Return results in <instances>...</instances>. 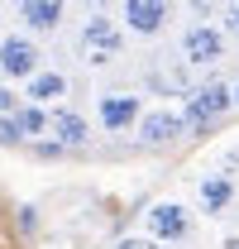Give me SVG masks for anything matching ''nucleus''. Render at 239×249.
I'll return each mask as SVG.
<instances>
[{
	"mask_svg": "<svg viewBox=\"0 0 239 249\" xmlns=\"http://www.w3.org/2000/svg\"><path fill=\"white\" fill-rule=\"evenodd\" d=\"M34 134H48V110L43 106H19L15 115L0 120V144H24Z\"/></svg>",
	"mask_w": 239,
	"mask_h": 249,
	"instance_id": "obj_7",
	"label": "nucleus"
},
{
	"mask_svg": "<svg viewBox=\"0 0 239 249\" xmlns=\"http://www.w3.org/2000/svg\"><path fill=\"white\" fill-rule=\"evenodd\" d=\"M62 5H67V0H19V19H24L34 34H48V29L62 24Z\"/></svg>",
	"mask_w": 239,
	"mask_h": 249,
	"instance_id": "obj_11",
	"label": "nucleus"
},
{
	"mask_svg": "<svg viewBox=\"0 0 239 249\" xmlns=\"http://www.w3.org/2000/svg\"><path fill=\"white\" fill-rule=\"evenodd\" d=\"M182 58L191 62V67L220 62V58H225V34L215 29V24H191V29L182 34Z\"/></svg>",
	"mask_w": 239,
	"mask_h": 249,
	"instance_id": "obj_4",
	"label": "nucleus"
},
{
	"mask_svg": "<svg viewBox=\"0 0 239 249\" xmlns=\"http://www.w3.org/2000/svg\"><path fill=\"white\" fill-rule=\"evenodd\" d=\"M62 91H67V77H62V72H38L29 87H24L29 106H48V101H58Z\"/></svg>",
	"mask_w": 239,
	"mask_h": 249,
	"instance_id": "obj_13",
	"label": "nucleus"
},
{
	"mask_svg": "<svg viewBox=\"0 0 239 249\" xmlns=\"http://www.w3.org/2000/svg\"><path fill=\"white\" fill-rule=\"evenodd\" d=\"M191 129V120H187V110H149L144 120H139V139L144 144H168V139H177V134H187Z\"/></svg>",
	"mask_w": 239,
	"mask_h": 249,
	"instance_id": "obj_8",
	"label": "nucleus"
},
{
	"mask_svg": "<svg viewBox=\"0 0 239 249\" xmlns=\"http://www.w3.org/2000/svg\"><path fill=\"white\" fill-rule=\"evenodd\" d=\"M230 249H239V245H230Z\"/></svg>",
	"mask_w": 239,
	"mask_h": 249,
	"instance_id": "obj_20",
	"label": "nucleus"
},
{
	"mask_svg": "<svg viewBox=\"0 0 239 249\" xmlns=\"http://www.w3.org/2000/svg\"><path fill=\"white\" fill-rule=\"evenodd\" d=\"M0 72L34 82V77H38V48H34V38H24V34L0 38Z\"/></svg>",
	"mask_w": 239,
	"mask_h": 249,
	"instance_id": "obj_5",
	"label": "nucleus"
},
{
	"mask_svg": "<svg viewBox=\"0 0 239 249\" xmlns=\"http://www.w3.org/2000/svg\"><path fill=\"white\" fill-rule=\"evenodd\" d=\"M225 29H230V34H235V38H239V0H235V5H230V10H225Z\"/></svg>",
	"mask_w": 239,
	"mask_h": 249,
	"instance_id": "obj_16",
	"label": "nucleus"
},
{
	"mask_svg": "<svg viewBox=\"0 0 239 249\" xmlns=\"http://www.w3.org/2000/svg\"><path fill=\"white\" fill-rule=\"evenodd\" d=\"M230 201H235V182H230L225 173H206V178H201V211H206V216H220Z\"/></svg>",
	"mask_w": 239,
	"mask_h": 249,
	"instance_id": "obj_12",
	"label": "nucleus"
},
{
	"mask_svg": "<svg viewBox=\"0 0 239 249\" xmlns=\"http://www.w3.org/2000/svg\"><path fill=\"white\" fill-rule=\"evenodd\" d=\"M115 249H158V240H139V235H129V240H120Z\"/></svg>",
	"mask_w": 239,
	"mask_h": 249,
	"instance_id": "obj_15",
	"label": "nucleus"
},
{
	"mask_svg": "<svg viewBox=\"0 0 239 249\" xmlns=\"http://www.w3.org/2000/svg\"><path fill=\"white\" fill-rule=\"evenodd\" d=\"M124 19H129V34H153L168 29V19H172V0H124Z\"/></svg>",
	"mask_w": 239,
	"mask_h": 249,
	"instance_id": "obj_6",
	"label": "nucleus"
},
{
	"mask_svg": "<svg viewBox=\"0 0 239 249\" xmlns=\"http://www.w3.org/2000/svg\"><path fill=\"white\" fill-rule=\"evenodd\" d=\"M77 43H82V58L86 62H115L120 48H124V29H120L115 19H105V15H91L86 24H82V34H77Z\"/></svg>",
	"mask_w": 239,
	"mask_h": 249,
	"instance_id": "obj_2",
	"label": "nucleus"
},
{
	"mask_svg": "<svg viewBox=\"0 0 239 249\" xmlns=\"http://www.w3.org/2000/svg\"><path fill=\"white\" fill-rule=\"evenodd\" d=\"M235 106H239V82H235Z\"/></svg>",
	"mask_w": 239,
	"mask_h": 249,
	"instance_id": "obj_19",
	"label": "nucleus"
},
{
	"mask_svg": "<svg viewBox=\"0 0 239 249\" xmlns=\"http://www.w3.org/2000/svg\"><path fill=\"white\" fill-rule=\"evenodd\" d=\"M96 110H101V124H105L110 134H120V129H129V124L144 120V115H139V96H129V91H105Z\"/></svg>",
	"mask_w": 239,
	"mask_h": 249,
	"instance_id": "obj_9",
	"label": "nucleus"
},
{
	"mask_svg": "<svg viewBox=\"0 0 239 249\" xmlns=\"http://www.w3.org/2000/svg\"><path fill=\"white\" fill-rule=\"evenodd\" d=\"M91 10H96V15H101V10H105V5H110V0H86Z\"/></svg>",
	"mask_w": 239,
	"mask_h": 249,
	"instance_id": "obj_17",
	"label": "nucleus"
},
{
	"mask_svg": "<svg viewBox=\"0 0 239 249\" xmlns=\"http://www.w3.org/2000/svg\"><path fill=\"white\" fill-rule=\"evenodd\" d=\"M191 5H196V10H210V0H191Z\"/></svg>",
	"mask_w": 239,
	"mask_h": 249,
	"instance_id": "obj_18",
	"label": "nucleus"
},
{
	"mask_svg": "<svg viewBox=\"0 0 239 249\" xmlns=\"http://www.w3.org/2000/svg\"><path fill=\"white\" fill-rule=\"evenodd\" d=\"M15 110H19L15 91H5V87H0V120H5V115H15Z\"/></svg>",
	"mask_w": 239,
	"mask_h": 249,
	"instance_id": "obj_14",
	"label": "nucleus"
},
{
	"mask_svg": "<svg viewBox=\"0 0 239 249\" xmlns=\"http://www.w3.org/2000/svg\"><path fill=\"white\" fill-rule=\"evenodd\" d=\"M48 134H53V144L72 149V144H86L91 139V124L82 120L77 110H53V115H48Z\"/></svg>",
	"mask_w": 239,
	"mask_h": 249,
	"instance_id": "obj_10",
	"label": "nucleus"
},
{
	"mask_svg": "<svg viewBox=\"0 0 239 249\" xmlns=\"http://www.w3.org/2000/svg\"><path fill=\"white\" fill-rule=\"evenodd\" d=\"M230 106H235V87L220 82V77H210L201 87H191V96H187V120H191V129H206V124H215Z\"/></svg>",
	"mask_w": 239,
	"mask_h": 249,
	"instance_id": "obj_1",
	"label": "nucleus"
},
{
	"mask_svg": "<svg viewBox=\"0 0 239 249\" xmlns=\"http://www.w3.org/2000/svg\"><path fill=\"white\" fill-rule=\"evenodd\" d=\"M144 220H149V240H158V245H182V240H191V211L177 206V201L149 206Z\"/></svg>",
	"mask_w": 239,
	"mask_h": 249,
	"instance_id": "obj_3",
	"label": "nucleus"
}]
</instances>
